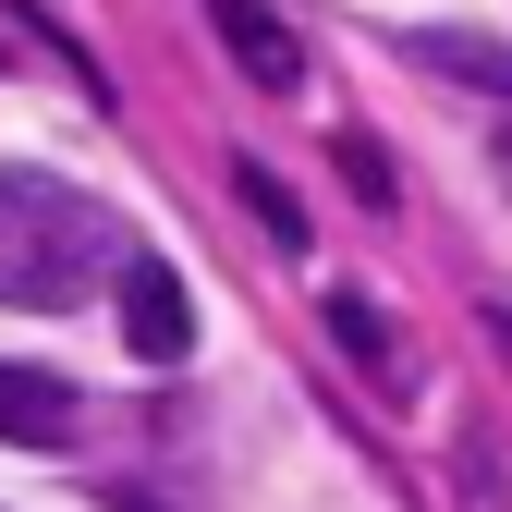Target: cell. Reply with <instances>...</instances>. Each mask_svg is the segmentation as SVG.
<instances>
[{
    "mask_svg": "<svg viewBox=\"0 0 512 512\" xmlns=\"http://www.w3.org/2000/svg\"><path fill=\"white\" fill-rule=\"evenodd\" d=\"M500 183H512V110H500Z\"/></svg>",
    "mask_w": 512,
    "mask_h": 512,
    "instance_id": "7",
    "label": "cell"
},
{
    "mask_svg": "<svg viewBox=\"0 0 512 512\" xmlns=\"http://www.w3.org/2000/svg\"><path fill=\"white\" fill-rule=\"evenodd\" d=\"M330 330L354 342V366L378 378V391H403V342H391V317H378L366 293H330Z\"/></svg>",
    "mask_w": 512,
    "mask_h": 512,
    "instance_id": "5",
    "label": "cell"
},
{
    "mask_svg": "<svg viewBox=\"0 0 512 512\" xmlns=\"http://www.w3.org/2000/svg\"><path fill=\"white\" fill-rule=\"evenodd\" d=\"M0 439H25V452H61V439H74V391H61L49 366H0Z\"/></svg>",
    "mask_w": 512,
    "mask_h": 512,
    "instance_id": "4",
    "label": "cell"
},
{
    "mask_svg": "<svg viewBox=\"0 0 512 512\" xmlns=\"http://www.w3.org/2000/svg\"><path fill=\"white\" fill-rule=\"evenodd\" d=\"M122 256H135V232H122L86 183L61 171H0V305L25 317H74L122 281Z\"/></svg>",
    "mask_w": 512,
    "mask_h": 512,
    "instance_id": "1",
    "label": "cell"
},
{
    "mask_svg": "<svg viewBox=\"0 0 512 512\" xmlns=\"http://www.w3.org/2000/svg\"><path fill=\"white\" fill-rule=\"evenodd\" d=\"M500 342H512V330H500Z\"/></svg>",
    "mask_w": 512,
    "mask_h": 512,
    "instance_id": "8",
    "label": "cell"
},
{
    "mask_svg": "<svg viewBox=\"0 0 512 512\" xmlns=\"http://www.w3.org/2000/svg\"><path fill=\"white\" fill-rule=\"evenodd\" d=\"M208 25L232 37V61H244V74L269 86V98H305V37L269 13V0H208Z\"/></svg>",
    "mask_w": 512,
    "mask_h": 512,
    "instance_id": "3",
    "label": "cell"
},
{
    "mask_svg": "<svg viewBox=\"0 0 512 512\" xmlns=\"http://www.w3.org/2000/svg\"><path fill=\"white\" fill-rule=\"evenodd\" d=\"M244 196H256V220H269V232H281V244H305V208H293V196H281V183H269V171H244Z\"/></svg>",
    "mask_w": 512,
    "mask_h": 512,
    "instance_id": "6",
    "label": "cell"
},
{
    "mask_svg": "<svg viewBox=\"0 0 512 512\" xmlns=\"http://www.w3.org/2000/svg\"><path fill=\"white\" fill-rule=\"evenodd\" d=\"M110 293H122V342H135L147 366H171L183 342H196V317H183V281L159 269V256H147V244H135V256H122V281H110Z\"/></svg>",
    "mask_w": 512,
    "mask_h": 512,
    "instance_id": "2",
    "label": "cell"
}]
</instances>
